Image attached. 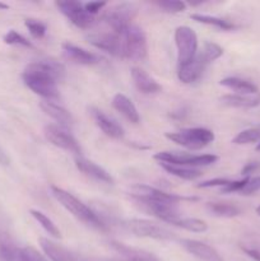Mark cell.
Returning <instances> with one entry per match:
<instances>
[{
	"mask_svg": "<svg viewBox=\"0 0 260 261\" xmlns=\"http://www.w3.org/2000/svg\"><path fill=\"white\" fill-rule=\"evenodd\" d=\"M65 78V66L53 59H43L25 66L22 73L23 83L46 101L59 98L58 82Z\"/></svg>",
	"mask_w": 260,
	"mask_h": 261,
	"instance_id": "obj_1",
	"label": "cell"
},
{
	"mask_svg": "<svg viewBox=\"0 0 260 261\" xmlns=\"http://www.w3.org/2000/svg\"><path fill=\"white\" fill-rule=\"evenodd\" d=\"M51 194L54 195V198L69 212V213L73 214L76 219L82 221L83 223L88 224V226L94 227L97 229H101L105 231L107 229L106 223L97 216V213H94L92 209H89L88 206L84 203H82L78 198L73 195V194L68 193L64 189L59 188V186L53 185L51 186Z\"/></svg>",
	"mask_w": 260,
	"mask_h": 261,
	"instance_id": "obj_2",
	"label": "cell"
},
{
	"mask_svg": "<svg viewBox=\"0 0 260 261\" xmlns=\"http://www.w3.org/2000/svg\"><path fill=\"white\" fill-rule=\"evenodd\" d=\"M166 138L190 150H199L214 140V133L205 127H191L176 133H166Z\"/></svg>",
	"mask_w": 260,
	"mask_h": 261,
	"instance_id": "obj_3",
	"label": "cell"
},
{
	"mask_svg": "<svg viewBox=\"0 0 260 261\" xmlns=\"http://www.w3.org/2000/svg\"><path fill=\"white\" fill-rule=\"evenodd\" d=\"M124 58L133 61H143L148 55V42L144 31L137 24H132L122 33Z\"/></svg>",
	"mask_w": 260,
	"mask_h": 261,
	"instance_id": "obj_4",
	"label": "cell"
},
{
	"mask_svg": "<svg viewBox=\"0 0 260 261\" xmlns=\"http://www.w3.org/2000/svg\"><path fill=\"white\" fill-rule=\"evenodd\" d=\"M138 13V7L134 3H120L110 8L103 15V20L112 32L122 35L132 25V20L134 19Z\"/></svg>",
	"mask_w": 260,
	"mask_h": 261,
	"instance_id": "obj_5",
	"label": "cell"
},
{
	"mask_svg": "<svg viewBox=\"0 0 260 261\" xmlns=\"http://www.w3.org/2000/svg\"><path fill=\"white\" fill-rule=\"evenodd\" d=\"M155 161L160 163H168L175 166H185V167H205L211 166L218 161V157L214 154H186V153L175 152H158L153 155Z\"/></svg>",
	"mask_w": 260,
	"mask_h": 261,
	"instance_id": "obj_6",
	"label": "cell"
},
{
	"mask_svg": "<svg viewBox=\"0 0 260 261\" xmlns=\"http://www.w3.org/2000/svg\"><path fill=\"white\" fill-rule=\"evenodd\" d=\"M175 43L177 47L178 66L191 61L198 54V36L195 31L188 25L176 28Z\"/></svg>",
	"mask_w": 260,
	"mask_h": 261,
	"instance_id": "obj_7",
	"label": "cell"
},
{
	"mask_svg": "<svg viewBox=\"0 0 260 261\" xmlns=\"http://www.w3.org/2000/svg\"><path fill=\"white\" fill-rule=\"evenodd\" d=\"M58 9L78 28L89 30L96 24V15H92L84 8V4L75 0H64L56 2Z\"/></svg>",
	"mask_w": 260,
	"mask_h": 261,
	"instance_id": "obj_8",
	"label": "cell"
},
{
	"mask_svg": "<svg viewBox=\"0 0 260 261\" xmlns=\"http://www.w3.org/2000/svg\"><path fill=\"white\" fill-rule=\"evenodd\" d=\"M126 227L132 233L138 237H147V239L158 240V241H171L176 239L175 233L148 219L133 218L126 222Z\"/></svg>",
	"mask_w": 260,
	"mask_h": 261,
	"instance_id": "obj_9",
	"label": "cell"
},
{
	"mask_svg": "<svg viewBox=\"0 0 260 261\" xmlns=\"http://www.w3.org/2000/svg\"><path fill=\"white\" fill-rule=\"evenodd\" d=\"M88 41L91 45L115 58H124V40L122 35L116 32H98L91 33L88 36Z\"/></svg>",
	"mask_w": 260,
	"mask_h": 261,
	"instance_id": "obj_10",
	"label": "cell"
},
{
	"mask_svg": "<svg viewBox=\"0 0 260 261\" xmlns=\"http://www.w3.org/2000/svg\"><path fill=\"white\" fill-rule=\"evenodd\" d=\"M43 134L45 138L55 147L61 148V149L66 150V152L74 153V154H81L82 148L79 145L78 140L68 133L66 130H64L61 126L58 125H46L45 129H43Z\"/></svg>",
	"mask_w": 260,
	"mask_h": 261,
	"instance_id": "obj_11",
	"label": "cell"
},
{
	"mask_svg": "<svg viewBox=\"0 0 260 261\" xmlns=\"http://www.w3.org/2000/svg\"><path fill=\"white\" fill-rule=\"evenodd\" d=\"M132 196L135 199H143V200L157 201V203L177 204L183 200H198L196 198H184V196L176 195V194H168L165 191L155 189L149 185H135L133 186Z\"/></svg>",
	"mask_w": 260,
	"mask_h": 261,
	"instance_id": "obj_12",
	"label": "cell"
},
{
	"mask_svg": "<svg viewBox=\"0 0 260 261\" xmlns=\"http://www.w3.org/2000/svg\"><path fill=\"white\" fill-rule=\"evenodd\" d=\"M206 65H208V63H206L205 59L203 58V55H201L200 53L196 54V56L193 60L184 64V65L178 66V81L184 84L194 83V82H196L201 75H203Z\"/></svg>",
	"mask_w": 260,
	"mask_h": 261,
	"instance_id": "obj_13",
	"label": "cell"
},
{
	"mask_svg": "<svg viewBox=\"0 0 260 261\" xmlns=\"http://www.w3.org/2000/svg\"><path fill=\"white\" fill-rule=\"evenodd\" d=\"M110 247L120 256L121 261H160L154 254L137 247L127 246L122 242L111 240L109 241Z\"/></svg>",
	"mask_w": 260,
	"mask_h": 261,
	"instance_id": "obj_14",
	"label": "cell"
},
{
	"mask_svg": "<svg viewBox=\"0 0 260 261\" xmlns=\"http://www.w3.org/2000/svg\"><path fill=\"white\" fill-rule=\"evenodd\" d=\"M180 244L189 254L193 256L198 257L199 260L203 261H223L221 255L217 252L216 249H213L209 245L204 244V242L196 241V240L190 239H183L180 240Z\"/></svg>",
	"mask_w": 260,
	"mask_h": 261,
	"instance_id": "obj_15",
	"label": "cell"
},
{
	"mask_svg": "<svg viewBox=\"0 0 260 261\" xmlns=\"http://www.w3.org/2000/svg\"><path fill=\"white\" fill-rule=\"evenodd\" d=\"M89 111H91V115L96 125L102 130L105 135L112 138V139H121L124 137V129L115 120L110 119L106 114H103L101 110L96 109V107H91Z\"/></svg>",
	"mask_w": 260,
	"mask_h": 261,
	"instance_id": "obj_16",
	"label": "cell"
},
{
	"mask_svg": "<svg viewBox=\"0 0 260 261\" xmlns=\"http://www.w3.org/2000/svg\"><path fill=\"white\" fill-rule=\"evenodd\" d=\"M64 56L73 63L79 65H94L99 61V58L93 53H89L86 48L74 45L71 42H64L61 45Z\"/></svg>",
	"mask_w": 260,
	"mask_h": 261,
	"instance_id": "obj_17",
	"label": "cell"
},
{
	"mask_svg": "<svg viewBox=\"0 0 260 261\" xmlns=\"http://www.w3.org/2000/svg\"><path fill=\"white\" fill-rule=\"evenodd\" d=\"M75 166L82 173H84V175L88 176V177L93 178V180L105 184H114L112 176L110 175L105 168H102L101 166L92 162V161L86 160V158L83 157H78L75 158Z\"/></svg>",
	"mask_w": 260,
	"mask_h": 261,
	"instance_id": "obj_18",
	"label": "cell"
},
{
	"mask_svg": "<svg viewBox=\"0 0 260 261\" xmlns=\"http://www.w3.org/2000/svg\"><path fill=\"white\" fill-rule=\"evenodd\" d=\"M41 249L45 252L46 256L51 261H79L78 257L69 251L66 247L61 246V245L56 244V242L51 241V240L46 239V237H41L38 240Z\"/></svg>",
	"mask_w": 260,
	"mask_h": 261,
	"instance_id": "obj_19",
	"label": "cell"
},
{
	"mask_svg": "<svg viewBox=\"0 0 260 261\" xmlns=\"http://www.w3.org/2000/svg\"><path fill=\"white\" fill-rule=\"evenodd\" d=\"M132 79L138 91L144 94H154L162 91V86L155 79H153L147 71L137 66L132 69Z\"/></svg>",
	"mask_w": 260,
	"mask_h": 261,
	"instance_id": "obj_20",
	"label": "cell"
},
{
	"mask_svg": "<svg viewBox=\"0 0 260 261\" xmlns=\"http://www.w3.org/2000/svg\"><path fill=\"white\" fill-rule=\"evenodd\" d=\"M112 107L132 124H139L140 116L132 99L122 93H116L112 98Z\"/></svg>",
	"mask_w": 260,
	"mask_h": 261,
	"instance_id": "obj_21",
	"label": "cell"
},
{
	"mask_svg": "<svg viewBox=\"0 0 260 261\" xmlns=\"http://www.w3.org/2000/svg\"><path fill=\"white\" fill-rule=\"evenodd\" d=\"M40 107L47 116H50L51 119L55 120L60 126L66 127L73 125V116H71L70 112L66 109H64L63 106H59V105L54 103V102L51 101H41Z\"/></svg>",
	"mask_w": 260,
	"mask_h": 261,
	"instance_id": "obj_22",
	"label": "cell"
},
{
	"mask_svg": "<svg viewBox=\"0 0 260 261\" xmlns=\"http://www.w3.org/2000/svg\"><path fill=\"white\" fill-rule=\"evenodd\" d=\"M219 84L226 87V88L237 92L239 94H242V96L257 93V87L254 83H251L249 81H245V79L237 78V76H228V78L222 79L219 82Z\"/></svg>",
	"mask_w": 260,
	"mask_h": 261,
	"instance_id": "obj_23",
	"label": "cell"
},
{
	"mask_svg": "<svg viewBox=\"0 0 260 261\" xmlns=\"http://www.w3.org/2000/svg\"><path fill=\"white\" fill-rule=\"evenodd\" d=\"M222 105L235 109H252L260 103L259 98L242 96V94H224L219 98Z\"/></svg>",
	"mask_w": 260,
	"mask_h": 261,
	"instance_id": "obj_24",
	"label": "cell"
},
{
	"mask_svg": "<svg viewBox=\"0 0 260 261\" xmlns=\"http://www.w3.org/2000/svg\"><path fill=\"white\" fill-rule=\"evenodd\" d=\"M161 167L168 172L170 175L176 176L178 178H183L186 181H194L201 176V172L196 168L185 167V166H175V165H168V163H160Z\"/></svg>",
	"mask_w": 260,
	"mask_h": 261,
	"instance_id": "obj_25",
	"label": "cell"
},
{
	"mask_svg": "<svg viewBox=\"0 0 260 261\" xmlns=\"http://www.w3.org/2000/svg\"><path fill=\"white\" fill-rule=\"evenodd\" d=\"M206 211L214 217L219 218H235L240 216L241 211L239 206L231 203H208L206 204Z\"/></svg>",
	"mask_w": 260,
	"mask_h": 261,
	"instance_id": "obj_26",
	"label": "cell"
},
{
	"mask_svg": "<svg viewBox=\"0 0 260 261\" xmlns=\"http://www.w3.org/2000/svg\"><path fill=\"white\" fill-rule=\"evenodd\" d=\"M190 18L198 23H203L206 25H213V27L218 28L222 31H231L236 28V25L229 20L223 19V18L214 17V15H206V14H191Z\"/></svg>",
	"mask_w": 260,
	"mask_h": 261,
	"instance_id": "obj_27",
	"label": "cell"
},
{
	"mask_svg": "<svg viewBox=\"0 0 260 261\" xmlns=\"http://www.w3.org/2000/svg\"><path fill=\"white\" fill-rule=\"evenodd\" d=\"M172 226L180 227V228L185 229V231L194 232V233H203V232L208 229L206 222L198 218H183V217H178L177 219L173 221Z\"/></svg>",
	"mask_w": 260,
	"mask_h": 261,
	"instance_id": "obj_28",
	"label": "cell"
},
{
	"mask_svg": "<svg viewBox=\"0 0 260 261\" xmlns=\"http://www.w3.org/2000/svg\"><path fill=\"white\" fill-rule=\"evenodd\" d=\"M30 213H31V216H32L33 218H35L36 221L41 224V227H42V228L47 232L48 236L54 237V239H61V237H63L61 236L60 229L58 228V226H56V224L54 223V222L51 221V219L48 218L46 214H43L42 212H40V211H36V209H31Z\"/></svg>",
	"mask_w": 260,
	"mask_h": 261,
	"instance_id": "obj_29",
	"label": "cell"
},
{
	"mask_svg": "<svg viewBox=\"0 0 260 261\" xmlns=\"http://www.w3.org/2000/svg\"><path fill=\"white\" fill-rule=\"evenodd\" d=\"M256 142H260V125L242 130L232 140V143H235L237 145L251 144V143Z\"/></svg>",
	"mask_w": 260,
	"mask_h": 261,
	"instance_id": "obj_30",
	"label": "cell"
},
{
	"mask_svg": "<svg viewBox=\"0 0 260 261\" xmlns=\"http://www.w3.org/2000/svg\"><path fill=\"white\" fill-rule=\"evenodd\" d=\"M0 259L2 261H24L22 249L9 242L0 244Z\"/></svg>",
	"mask_w": 260,
	"mask_h": 261,
	"instance_id": "obj_31",
	"label": "cell"
},
{
	"mask_svg": "<svg viewBox=\"0 0 260 261\" xmlns=\"http://www.w3.org/2000/svg\"><path fill=\"white\" fill-rule=\"evenodd\" d=\"M201 55L205 59V61L208 64H211L212 61L217 60V59L221 58L223 55V48L218 45V43H214L208 41V42L204 43L203 50H201Z\"/></svg>",
	"mask_w": 260,
	"mask_h": 261,
	"instance_id": "obj_32",
	"label": "cell"
},
{
	"mask_svg": "<svg viewBox=\"0 0 260 261\" xmlns=\"http://www.w3.org/2000/svg\"><path fill=\"white\" fill-rule=\"evenodd\" d=\"M3 40H4V42L8 43V45L23 46V47H28V48L33 47L31 41H28L24 36H22L20 33H18L17 31L14 30L8 31V32L4 35V37H3Z\"/></svg>",
	"mask_w": 260,
	"mask_h": 261,
	"instance_id": "obj_33",
	"label": "cell"
},
{
	"mask_svg": "<svg viewBox=\"0 0 260 261\" xmlns=\"http://www.w3.org/2000/svg\"><path fill=\"white\" fill-rule=\"evenodd\" d=\"M24 24L25 27H27V30L30 31L31 35H32L35 38L45 37L47 27H46V24L43 22H41V20L38 19H32V18H30V19L24 20Z\"/></svg>",
	"mask_w": 260,
	"mask_h": 261,
	"instance_id": "obj_34",
	"label": "cell"
},
{
	"mask_svg": "<svg viewBox=\"0 0 260 261\" xmlns=\"http://www.w3.org/2000/svg\"><path fill=\"white\" fill-rule=\"evenodd\" d=\"M154 4L167 13H180L186 9L185 3L178 0H161V2H154Z\"/></svg>",
	"mask_w": 260,
	"mask_h": 261,
	"instance_id": "obj_35",
	"label": "cell"
},
{
	"mask_svg": "<svg viewBox=\"0 0 260 261\" xmlns=\"http://www.w3.org/2000/svg\"><path fill=\"white\" fill-rule=\"evenodd\" d=\"M260 191V176L256 177H249L246 185L244 186V189L241 190V195H252V194Z\"/></svg>",
	"mask_w": 260,
	"mask_h": 261,
	"instance_id": "obj_36",
	"label": "cell"
},
{
	"mask_svg": "<svg viewBox=\"0 0 260 261\" xmlns=\"http://www.w3.org/2000/svg\"><path fill=\"white\" fill-rule=\"evenodd\" d=\"M22 252L24 261H47V259H46L38 250H36L35 247L32 246L23 247Z\"/></svg>",
	"mask_w": 260,
	"mask_h": 261,
	"instance_id": "obj_37",
	"label": "cell"
},
{
	"mask_svg": "<svg viewBox=\"0 0 260 261\" xmlns=\"http://www.w3.org/2000/svg\"><path fill=\"white\" fill-rule=\"evenodd\" d=\"M249 177H244L242 180L239 181H229L224 188H222V193L224 194H231V193H241L244 186L246 185Z\"/></svg>",
	"mask_w": 260,
	"mask_h": 261,
	"instance_id": "obj_38",
	"label": "cell"
},
{
	"mask_svg": "<svg viewBox=\"0 0 260 261\" xmlns=\"http://www.w3.org/2000/svg\"><path fill=\"white\" fill-rule=\"evenodd\" d=\"M231 180H227V178H213V180H208V181H203L198 185L199 189H208V188H216V186H221V188H224L227 184Z\"/></svg>",
	"mask_w": 260,
	"mask_h": 261,
	"instance_id": "obj_39",
	"label": "cell"
},
{
	"mask_svg": "<svg viewBox=\"0 0 260 261\" xmlns=\"http://www.w3.org/2000/svg\"><path fill=\"white\" fill-rule=\"evenodd\" d=\"M106 5L107 4L105 2H91V3H87V4H84V8H86L87 12L91 13L92 15H96L97 13H98L99 10L103 9Z\"/></svg>",
	"mask_w": 260,
	"mask_h": 261,
	"instance_id": "obj_40",
	"label": "cell"
},
{
	"mask_svg": "<svg viewBox=\"0 0 260 261\" xmlns=\"http://www.w3.org/2000/svg\"><path fill=\"white\" fill-rule=\"evenodd\" d=\"M260 167V163L259 162H249L246 163V165L244 166V168L241 170V175L244 176V177H249L250 173L254 172L255 170H257V168Z\"/></svg>",
	"mask_w": 260,
	"mask_h": 261,
	"instance_id": "obj_41",
	"label": "cell"
},
{
	"mask_svg": "<svg viewBox=\"0 0 260 261\" xmlns=\"http://www.w3.org/2000/svg\"><path fill=\"white\" fill-rule=\"evenodd\" d=\"M241 249H242V251L247 255V256H250L255 261H260V251H257V250H255V249H247V247H241Z\"/></svg>",
	"mask_w": 260,
	"mask_h": 261,
	"instance_id": "obj_42",
	"label": "cell"
},
{
	"mask_svg": "<svg viewBox=\"0 0 260 261\" xmlns=\"http://www.w3.org/2000/svg\"><path fill=\"white\" fill-rule=\"evenodd\" d=\"M10 163V158L8 157L7 153L3 150V148L0 147V165L2 166H8Z\"/></svg>",
	"mask_w": 260,
	"mask_h": 261,
	"instance_id": "obj_43",
	"label": "cell"
},
{
	"mask_svg": "<svg viewBox=\"0 0 260 261\" xmlns=\"http://www.w3.org/2000/svg\"><path fill=\"white\" fill-rule=\"evenodd\" d=\"M83 261H121L117 259H109V257H97V256H92V257H86Z\"/></svg>",
	"mask_w": 260,
	"mask_h": 261,
	"instance_id": "obj_44",
	"label": "cell"
},
{
	"mask_svg": "<svg viewBox=\"0 0 260 261\" xmlns=\"http://www.w3.org/2000/svg\"><path fill=\"white\" fill-rule=\"evenodd\" d=\"M0 9L5 10V9H9V5L4 4V3H0Z\"/></svg>",
	"mask_w": 260,
	"mask_h": 261,
	"instance_id": "obj_45",
	"label": "cell"
},
{
	"mask_svg": "<svg viewBox=\"0 0 260 261\" xmlns=\"http://www.w3.org/2000/svg\"><path fill=\"white\" fill-rule=\"evenodd\" d=\"M256 214L257 216H260V205L256 208Z\"/></svg>",
	"mask_w": 260,
	"mask_h": 261,
	"instance_id": "obj_46",
	"label": "cell"
},
{
	"mask_svg": "<svg viewBox=\"0 0 260 261\" xmlns=\"http://www.w3.org/2000/svg\"><path fill=\"white\" fill-rule=\"evenodd\" d=\"M256 150H260V143H259V144H257V147H256Z\"/></svg>",
	"mask_w": 260,
	"mask_h": 261,
	"instance_id": "obj_47",
	"label": "cell"
}]
</instances>
